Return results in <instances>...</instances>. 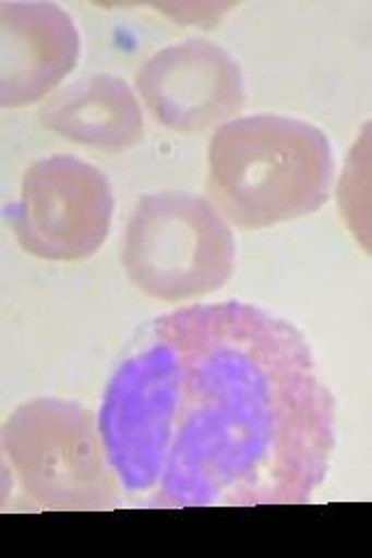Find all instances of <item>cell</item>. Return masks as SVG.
Masks as SVG:
<instances>
[{"mask_svg": "<svg viewBox=\"0 0 372 558\" xmlns=\"http://www.w3.org/2000/svg\"><path fill=\"white\" fill-rule=\"evenodd\" d=\"M80 31L61 5L0 3V108H26L59 92L80 63Z\"/></svg>", "mask_w": 372, "mask_h": 558, "instance_id": "7", "label": "cell"}, {"mask_svg": "<svg viewBox=\"0 0 372 558\" xmlns=\"http://www.w3.org/2000/svg\"><path fill=\"white\" fill-rule=\"evenodd\" d=\"M135 89L158 124L182 135L217 131L247 105L238 61L205 38L158 49L140 65Z\"/></svg>", "mask_w": 372, "mask_h": 558, "instance_id": "6", "label": "cell"}, {"mask_svg": "<svg viewBox=\"0 0 372 558\" xmlns=\"http://www.w3.org/2000/svg\"><path fill=\"white\" fill-rule=\"evenodd\" d=\"M5 215L24 252L70 264L92 258L108 240L115 191L96 166L57 154L26 168L20 203Z\"/></svg>", "mask_w": 372, "mask_h": 558, "instance_id": "5", "label": "cell"}, {"mask_svg": "<svg viewBox=\"0 0 372 558\" xmlns=\"http://www.w3.org/2000/svg\"><path fill=\"white\" fill-rule=\"evenodd\" d=\"M326 133L303 119L250 114L221 124L207 149L209 203L242 231L322 209L333 186Z\"/></svg>", "mask_w": 372, "mask_h": 558, "instance_id": "2", "label": "cell"}, {"mask_svg": "<svg viewBox=\"0 0 372 558\" xmlns=\"http://www.w3.org/2000/svg\"><path fill=\"white\" fill-rule=\"evenodd\" d=\"M115 475L149 508L303 505L335 447V400L289 322L226 301L161 314L105 389Z\"/></svg>", "mask_w": 372, "mask_h": 558, "instance_id": "1", "label": "cell"}, {"mask_svg": "<svg viewBox=\"0 0 372 558\" xmlns=\"http://www.w3.org/2000/svg\"><path fill=\"white\" fill-rule=\"evenodd\" d=\"M338 207L349 235L372 256V119L361 126L345 156Z\"/></svg>", "mask_w": 372, "mask_h": 558, "instance_id": "9", "label": "cell"}, {"mask_svg": "<svg viewBox=\"0 0 372 558\" xmlns=\"http://www.w3.org/2000/svg\"><path fill=\"white\" fill-rule=\"evenodd\" d=\"M230 8H236V3H156L154 5V10L168 14L175 24L201 26V28L217 26Z\"/></svg>", "mask_w": 372, "mask_h": 558, "instance_id": "10", "label": "cell"}, {"mask_svg": "<svg viewBox=\"0 0 372 558\" xmlns=\"http://www.w3.org/2000/svg\"><path fill=\"white\" fill-rule=\"evenodd\" d=\"M40 124L70 143L108 154L133 149L145 135V114L127 80L86 75L49 96Z\"/></svg>", "mask_w": 372, "mask_h": 558, "instance_id": "8", "label": "cell"}, {"mask_svg": "<svg viewBox=\"0 0 372 558\" xmlns=\"http://www.w3.org/2000/svg\"><path fill=\"white\" fill-rule=\"evenodd\" d=\"M5 484L24 510L98 512L119 505V480L94 414L75 400L35 398L0 428Z\"/></svg>", "mask_w": 372, "mask_h": 558, "instance_id": "3", "label": "cell"}, {"mask_svg": "<svg viewBox=\"0 0 372 558\" xmlns=\"http://www.w3.org/2000/svg\"><path fill=\"white\" fill-rule=\"evenodd\" d=\"M131 284L161 303L215 293L236 270L230 223L207 198L158 191L137 201L121 240Z\"/></svg>", "mask_w": 372, "mask_h": 558, "instance_id": "4", "label": "cell"}]
</instances>
